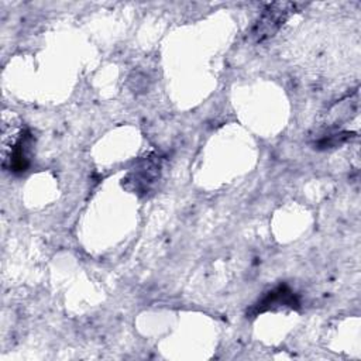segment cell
Wrapping results in <instances>:
<instances>
[{
    "label": "cell",
    "instance_id": "obj_1",
    "mask_svg": "<svg viewBox=\"0 0 361 361\" xmlns=\"http://www.w3.org/2000/svg\"><path fill=\"white\" fill-rule=\"evenodd\" d=\"M27 145H28L27 130L20 127L14 130V135H11V131L6 126H3V135H1L3 168L16 173L24 172L28 168Z\"/></svg>",
    "mask_w": 361,
    "mask_h": 361
},
{
    "label": "cell",
    "instance_id": "obj_2",
    "mask_svg": "<svg viewBox=\"0 0 361 361\" xmlns=\"http://www.w3.org/2000/svg\"><path fill=\"white\" fill-rule=\"evenodd\" d=\"M276 305H289V306H296L299 302L296 300L295 295L286 288V286H279L278 289L269 292L261 302L257 303L255 306V314L258 312H264L269 307H274Z\"/></svg>",
    "mask_w": 361,
    "mask_h": 361
}]
</instances>
